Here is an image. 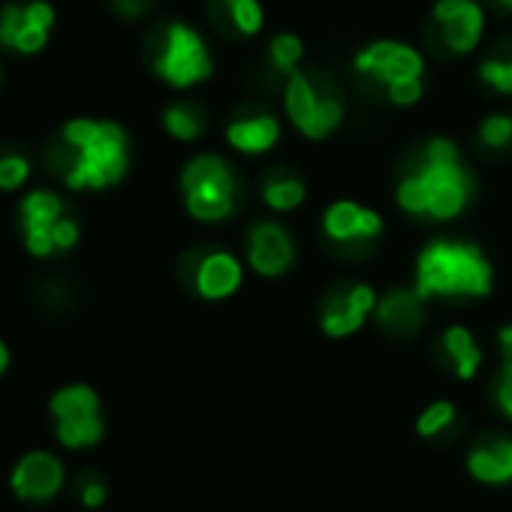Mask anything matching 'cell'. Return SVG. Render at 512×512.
<instances>
[{
  "mask_svg": "<svg viewBox=\"0 0 512 512\" xmlns=\"http://www.w3.org/2000/svg\"><path fill=\"white\" fill-rule=\"evenodd\" d=\"M49 166L73 190H103L124 178L130 166V139L112 121L76 118L49 145Z\"/></svg>",
  "mask_w": 512,
  "mask_h": 512,
  "instance_id": "6da1fadb",
  "label": "cell"
},
{
  "mask_svg": "<svg viewBox=\"0 0 512 512\" xmlns=\"http://www.w3.org/2000/svg\"><path fill=\"white\" fill-rule=\"evenodd\" d=\"M473 196V178L458 160V148L449 139H431L416 154L413 172L398 184V205L407 214L449 220L464 211Z\"/></svg>",
  "mask_w": 512,
  "mask_h": 512,
  "instance_id": "7a4b0ae2",
  "label": "cell"
},
{
  "mask_svg": "<svg viewBox=\"0 0 512 512\" xmlns=\"http://www.w3.org/2000/svg\"><path fill=\"white\" fill-rule=\"evenodd\" d=\"M494 284L491 263L470 241H431L416 260V293L422 299H479Z\"/></svg>",
  "mask_w": 512,
  "mask_h": 512,
  "instance_id": "3957f363",
  "label": "cell"
},
{
  "mask_svg": "<svg viewBox=\"0 0 512 512\" xmlns=\"http://www.w3.org/2000/svg\"><path fill=\"white\" fill-rule=\"evenodd\" d=\"M356 73L380 85L395 106H413L422 97V55L398 40H377L356 55Z\"/></svg>",
  "mask_w": 512,
  "mask_h": 512,
  "instance_id": "277c9868",
  "label": "cell"
},
{
  "mask_svg": "<svg viewBox=\"0 0 512 512\" xmlns=\"http://www.w3.org/2000/svg\"><path fill=\"white\" fill-rule=\"evenodd\" d=\"M181 190L187 211L202 223H217L235 214L238 208V175L235 169L217 154H199L184 166Z\"/></svg>",
  "mask_w": 512,
  "mask_h": 512,
  "instance_id": "5b68a950",
  "label": "cell"
},
{
  "mask_svg": "<svg viewBox=\"0 0 512 512\" xmlns=\"http://www.w3.org/2000/svg\"><path fill=\"white\" fill-rule=\"evenodd\" d=\"M151 67L163 82H169L175 88H190V85L208 79L214 70L205 40L190 25H181V22L166 25L154 37Z\"/></svg>",
  "mask_w": 512,
  "mask_h": 512,
  "instance_id": "8992f818",
  "label": "cell"
},
{
  "mask_svg": "<svg viewBox=\"0 0 512 512\" xmlns=\"http://www.w3.org/2000/svg\"><path fill=\"white\" fill-rule=\"evenodd\" d=\"M284 106H287L290 121L308 139H323L344 121V103H341L338 91L332 85H326L320 76L314 79L311 73L296 70L293 76H287Z\"/></svg>",
  "mask_w": 512,
  "mask_h": 512,
  "instance_id": "52a82bcc",
  "label": "cell"
},
{
  "mask_svg": "<svg viewBox=\"0 0 512 512\" xmlns=\"http://www.w3.org/2000/svg\"><path fill=\"white\" fill-rule=\"evenodd\" d=\"M19 220L25 229V244L34 256H52L70 250L79 241V226L64 214L61 196L49 190H34L19 205Z\"/></svg>",
  "mask_w": 512,
  "mask_h": 512,
  "instance_id": "ba28073f",
  "label": "cell"
},
{
  "mask_svg": "<svg viewBox=\"0 0 512 512\" xmlns=\"http://www.w3.org/2000/svg\"><path fill=\"white\" fill-rule=\"evenodd\" d=\"M52 419L58 440L70 449L94 446L103 437L100 398L88 386H64L52 398Z\"/></svg>",
  "mask_w": 512,
  "mask_h": 512,
  "instance_id": "9c48e42d",
  "label": "cell"
},
{
  "mask_svg": "<svg viewBox=\"0 0 512 512\" xmlns=\"http://www.w3.org/2000/svg\"><path fill=\"white\" fill-rule=\"evenodd\" d=\"M55 25V10L46 0H25V4H7L0 10V46L22 55H34L46 46L49 31Z\"/></svg>",
  "mask_w": 512,
  "mask_h": 512,
  "instance_id": "30bf717a",
  "label": "cell"
},
{
  "mask_svg": "<svg viewBox=\"0 0 512 512\" xmlns=\"http://www.w3.org/2000/svg\"><path fill=\"white\" fill-rule=\"evenodd\" d=\"M434 22L440 28V43L452 55H467L479 46L485 16L476 0H437Z\"/></svg>",
  "mask_w": 512,
  "mask_h": 512,
  "instance_id": "8fae6325",
  "label": "cell"
},
{
  "mask_svg": "<svg viewBox=\"0 0 512 512\" xmlns=\"http://www.w3.org/2000/svg\"><path fill=\"white\" fill-rule=\"evenodd\" d=\"M247 263L256 275L263 278H278L290 269L293 263V238L290 232L275 223V220H263L250 229L247 238Z\"/></svg>",
  "mask_w": 512,
  "mask_h": 512,
  "instance_id": "7c38bea8",
  "label": "cell"
},
{
  "mask_svg": "<svg viewBox=\"0 0 512 512\" xmlns=\"http://www.w3.org/2000/svg\"><path fill=\"white\" fill-rule=\"evenodd\" d=\"M377 311V296L371 287L365 284H353L347 290H338L326 308H323V317H320V326L329 338H347L353 332L362 329L365 317Z\"/></svg>",
  "mask_w": 512,
  "mask_h": 512,
  "instance_id": "4fadbf2b",
  "label": "cell"
},
{
  "mask_svg": "<svg viewBox=\"0 0 512 512\" xmlns=\"http://www.w3.org/2000/svg\"><path fill=\"white\" fill-rule=\"evenodd\" d=\"M64 485V464L52 452H28L13 470V491L22 500H49Z\"/></svg>",
  "mask_w": 512,
  "mask_h": 512,
  "instance_id": "5bb4252c",
  "label": "cell"
},
{
  "mask_svg": "<svg viewBox=\"0 0 512 512\" xmlns=\"http://www.w3.org/2000/svg\"><path fill=\"white\" fill-rule=\"evenodd\" d=\"M323 229L335 244H368L383 232V220L377 211L344 199L329 205L323 217Z\"/></svg>",
  "mask_w": 512,
  "mask_h": 512,
  "instance_id": "9a60e30c",
  "label": "cell"
},
{
  "mask_svg": "<svg viewBox=\"0 0 512 512\" xmlns=\"http://www.w3.org/2000/svg\"><path fill=\"white\" fill-rule=\"evenodd\" d=\"M193 287L202 299H226L241 287V263L226 250H208L196 260Z\"/></svg>",
  "mask_w": 512,
  "mask_h": 512,
  "instance_id": "2e32d148",
  "label": "cell"
},
{
  "mask_svg": "<svg viewBox=\"0 0 512 512\" xmlns=\"http://www.w3.org/2000/svg\"><path fill=\"white\" fill-rule=\"evenodd\" d=\"M226 139L241 154H263V151L275 148V142L281 139V124L269 112H247V115H238L229 121Z\"/></svg>",
  "mask_w": 512,
  "mask_h": 512,
  "instance_id": "e0dca14e",
  "label": "cell"
},
{
  "mask_svg": "<svg viewBox=\"0 0 512 512\" xmlns=\"http://www.w3.org/2000/svg\"><path fill=\"white\" fill-rule=\"evenodd\" d=\"M467 470L473 479H479L485 485L512 482V440L497 437V440L476 443L467 455Z\"/></svg>",
  "mask_w": 512,
  "mask_h": 512,
  "instance_id": "ac0fdd59",
  "label": "cell"
},
{
  "mask_svg": "<svg viewBox=\"0 0 512 512\" xmlns=\"http://www.w3.org/2000/svg\"><path fill=\"white\" fill-rule=\"evenodd\" d=\"M422 296L416 290H392L377 302V323L383 329H389L392 335H410L422 326L425 320V308H422Z\"/></svg>",
  "mask_w": 512,
  "mask_h": 512,
  "instance_id": "d6986e66",
  "label": "cell"
},
{
  "mask_svg": "<svg viewBox=\"0 0 512 512\" xmlns=\"http://www.w3.org/2000/svg\"><path fill=\"white\" fill-rule=\"evenodd\" d=\"M211 13L232 34L250 37L263 28V4L260 0H211Z\"/></svg>",
  "mask_w": 512,
  "mask_h": 512,
  "instance_id": "ffe728a7",
  "label": "cell"
},
{
  "mask_svg": "<svg viewBox=\"0 0 512 512\" xmlns=\"http://www.w3.org/2000/svg\"><path fill=\"white\" fill-rule=\"evenodd\" d=\"M443 353H446L455 377H461V380L476 377L479 362H482V353H479L473 335L464 326H449L446 329V335H443Z\"/></svg>",
  "mask_w": 512,
  "mask_h": 512,
  "instance_id": "44dd1931",
  "label": "cell"
},
{
  "mask_svg": "<svg viewBox=\"0 0 512 512\" xmlns=\"http://www.w3.org/2000/svg\"><path fill=\"white\" fill-rule=\"evenodd\" d=\"M263 199L275 211H293L305 202V184L296 175H272L263 184Z\"/></svg>",
  "mask_w": 512,
  "mask_h": 512,
  "instance_id": "7402d4cb",
  "label": "cell"
},
{
  "mask_svg": "<svg viewBox=\"0 0 512 512\" xmlns=\"http://www.w3.org/2000/svg\"><path fill=\"white\" fill-rule=\"evenodd\" d=\"M479 76L488 88H494L497 94H512V46H500L494 49L482 64H479Z\"/></svg>",
  "mask_w": 512,
  "mask_h": 512,
  "instance_id": "603a6c76",
  "label": "cell"
},
{
  "mask_svg": "<svg viewBox=\"0 0 512 512\" xmlns=\"http://www.w3.org/2000/svg\"><path fill=\"white\" fill-rule=\"evenodd\" d=\"M494 401L512 419V326L500 329V371L494 380Z\"/></svg>",
  "mask_w": 512,
  "mask_h": 512,
  "instance_id": "cb8c5ba5",
  "label": "cell"
},
{
  "mask_svg": "<svg viewBox=\"0 0 512 512\" xmlns=\"http://www.w3.org/2000/svg\"><path fill=\"white\" fill-rule=\"evenodd\" d=\"M163 127H166L175 139L190 142V139H196V136L202 133L205 121H202V112H199L196 106H190V103H175V106H169V109L163 112Z\"/></svg>",
  "mask_w": 512,
  "mask_h": 512,
  "instance_id": "d4e9b609",
  "label": "cell"
},
{
  "mask_svg": "<svg viewBox=\"0 0 512 512\" xmlns=\"http://www.w3.org/2000/svg\"><path fill=\"white\" fill-rule=\"evenodd\" d=\"M269 55H272L275 70L293 76V73L299 70V61H302V55H305V46H302V40H299L296 34H278V37L272 40V46H269Z\"/></svg>",
  "mask_w": 512,
  "mask_h": 512,
  "instance_id": "484cf974",
  "label": "cell"
},
{
  "mask_svg": "<svg viewBox=\"0 0 512 512\" xmlns=\"http://www.w3.org/2000/svg\"><path fill=\"white\" fill-rule=\"evenodd\" d=\"M452 422H455V407H452L449 401H434V404H428V407L419 413L416 431H419L422 437H437V434H443Z\"/></svg>",
  "mask_w": 512,
  "mask_h": 512,
  "instance_id": "4316f807",
  "label": "cell"
},
{
  "mask_svg": "<svg viewBox=\"0 0 512 512\" xmlns=\"http://www.w3.org/2000/svg\"><path fill=\"white\" fill-rule=\"evenodd\" d=\"M31 163L19 151H4L0 154V190H16L28 181Z\"/></svg>",
  "mask_w": 512,
  "mask_h": 512,
  "instance_id": "83f0119b",
  "label": "cell"
},
{
  "mask_svg": "<svg viewBox=\"0 0 512 512\" xmlns=\"http://www.w3.org/2000/svg\"><path fill=\"white\" fill-rule=\"evenodd\" d=\"M479 139L488 148H509L512 145V115H488L479 127Z\"/></svg>",
  "mask_w": 512,
  "mask_h": 512,
  "instance_id": "f1b7e54d",
  "label": "cell"
},
{
  "mask_svg": "<svg viewBox=\"0 0 512 512\" xmlns=\"http://www.w3.org/2000/svg\"><path fill=\"white\" fill-rule=\"evenodd\" d=\"M154 7V0H112V10L121 19H142Z\"/></svg>",
  "mask_w": 512,
  "mask_h": 512,
  "instance_id": "f546056e",
  "label": "cell"
},
{
  "mask_svg": "<svg viewBox=\"0 0 512 512\" xmlns=\"http://www.w3.org/2000/svg\"><path fill=\"white\" fill-rule=\"evenodd\" d=\"M79 500H82L88 509L103 506V500H106V485H103L100 479H85L82 488H79Z\"/></svg>",
  "mask_w": 512,
  "mask_h": 512,
  "instance_id": "4dcf8cb0",
  "label": "cell"
},
{
  "mask_svg": "<svg viewBox=\"0 0 512 512\" xmlns=\"http://www.w3.org/2000/svg\"><path fill=\"white\" fill-rule=\"evenodd\" d=\"M7 365H10V350H7V344L0 341V374L7 371Z\"/></svg>",
  "mask_w": 512,
  "mask_h": 512,
  "instance_id": "1f68e13d",
  "label": "cell"
},
{
  "mask_svg": "<svg viewBox=\"0 0 512 512\" xmlns=\"http://www.w3.org/2000/svg\"><path fill=\"white\" fill-rule=\"evenodd\" d=\"M497 7H503V10H512V0H494Z\"/></svg>",
  "mask_w": 512,
  "mask_h": 512,
  "instance_id": "d6a6232c",
  "label": "cell"
},
{
  "mask_svg": "<svg viewBox=\"0 0 512 512\" xmlns=\"http://www.w3.org/2000/svg\"><path fill=\"white\" fill-rule=\"evenodd\" d=\"M0 76H4V73H0Z\"/></svg>",
  "mask_w": 512,
  "mask_h": 512,
  "instance_id": "836d02e7",
  "label": "cell"
}]
</instances>
